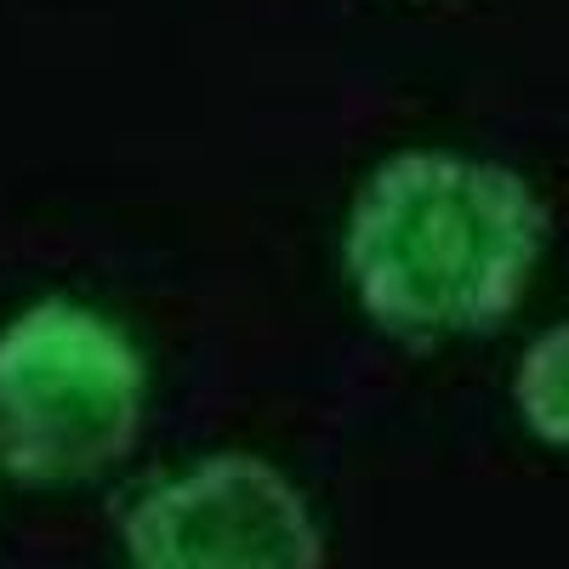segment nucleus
I'll return each mask as SVG.
<instances>
[{
  "label": "nucleus",
  "instance_id": "nucleus-1",
  "mask_svg": "<svg viewBox=\"0 0 569 569\" xmlns=\"http://www.w3.org/2000/svg\"><path fill=\"white\" fill-rule=\"evenodd\" d=\"M547 251V206L501 160L410 149L382 160L348 211L342 262L365 313L405 342L496 330Z\"/></svg>",
  "mask_w": 569,
  "mask_h": 569
},
{
  "label": "nucleus",
  "instance_id": "nucleus-2",
  "mask_svg": "<svg viewBox=\"0 0 569 569\" xmlns=\"http://www.w3.org/2000/svg\"><path fill=\"white\" fill-rule=\"evenodd\" d=\"M142 353L126 330L69 297L0 325V467L18 485H86L114 467L142 421Z\"/></svg>",
  "mask_w": 569,
  "mask_h": 569
},
{
  "label": "nucleus",
  "instance_id": "nucleus-3",
  "mask_svg": "<svg viewBox=\"0 0 569 569\" xmlns=\"http://www.w3.org/2000/svg\"><path fill=\"white\" fill-rule=\"evenodd\" d=\"M126 569H319L308 496L262 456L222 450L154 479L126 512Z\"/></svg>",
  "mask_w": 569,
  "mask_h": 569
},
{
  "label": "nucleus",
  "instance_id": "nucleus-4",
  "mask_svg": "<svg viewBox=\"0 0 569 569\" xmlns=\"http://www.w3.org/2000/svg\"><path fill=\"white\" fill-rule=\"evenodd\" d=\"M512 405L541 445L569 450V319H558L525 348L512 376Z\"/></svg>",
  "mask_w": 569,
  "mask_h": 569
}]
</instances>
